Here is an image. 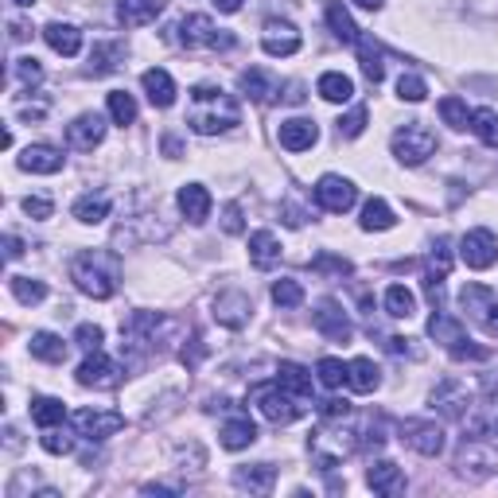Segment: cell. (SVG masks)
Segmentation results:
<instances>
[{
	"mask_svg": "<svg viewBox=\"0 0 498 498\" xmlns=\"http://www.w3.org/2000/svg\"><path fill=\"white\" fill-rule=\"evenodd\" d=\"M347 386L354 389V394H374V389L382 386V370H378L370 359H354L347 366Z\"/></svg>",
	"mask_w": 498,
	"mask_h": 498,
	"instance_id": "obj_31",
	"label": "cell"
},
{
	"mask_svg": "<svg viewBox=\"0 0 498 498\" xmlns=\"http://www.w3.org/2000/svg\"><path fill=\"white\" fill-rule=\"evenodd\" d=\"M386 312L394 319H413L417 316V296H413L405 284H389L386 289Z\"/></svg>",
	"mask_w": 498,
	"mask_h": 498,
	"instance_id": "obj_34",
	"label": "cell"
},
{
	"mask_svg": "<svg viewBox=\"0 0 498 498\" xmlns=\"http://www.w3.org/2000/svg\"><path fill=\"white\" fill-rule=\"evenodd\" d=\"M354 47H359V63H362V75H366V78H370L374 86H378V82L386 78V51H382V43H374L370 35H362V40L354 43Z\"/></svg>",
	"mask_w": 498,
	"mask_h": 498,
	"instance_id": "obj_28",
	"label": "cell"
},
{
	"mask_svg": "<svg viewBox=\"0 0 498 498\" xmlns=\"http://www.w3.org/2000/svg\"><path fill=\"white\" fill-rule=\"evenodd\" d=\"M51 210H55L51 199H35V195L23 199V215H28V218H40L43 222V218H51Z\"/></svg>",
	"mask_w": 498,
	"mask_h": 498,
	"instance_id": "obj_55",
	"label": "cell"
},
{
	"mask_svg": "<svg viewBox=\"0 0 498 498\" xmlns=\"http://www.w3.org/2000/svg\"><path fill=\"white\" fill-rule=\"evenodd\" d=\"M102 137H105L102 113H82V117H75V121L67 125V145L75 152H93L102 145Z\"/></svg>",
	"mask_w": 498,
	"mask_h": 498,
	"instance_id": "obj_14",
	"label": "cell"
},
{
	"mask_svg": "<svg viewBox=\"0 0 498 498\" xmlns=\"http://www.w3.org/2000/svg\"><path fill=\"white\" fill-rule=\"evenodd\" d=\"M312 324H316L319 335H327L331 342H351V335H354L347 312H342L335 300H324V304H319L316 316H312Z\"/></svg>",
	"mask_w": 498,
	"mask_h": 498,
	"instance_id": "obj_13",
	"label": "cell"
},
{
	"mask_svg": "<svg viewBox=\"0 0 498 498\" xmlns=\"http://www.w3.org/2000/svg\"><path fill=\"white\" fill-rule=\"evenodd\" d=\"M257 440V424L245 417V413H238V417H230L227 424H222V448H230V452H242V448H249Z\"/></svg>",
	"mask_w": 498,
	"mask_h": 498,
	"instance_id": "obj_27",
	"label": "cell"
},
{
	"mask_svg": "<svg viewBox=\"0 0 498 498\" xmlns=\"http://www.w3.org/2000/svg\"><path fill=\"white\" fill-rule=\"evenodd\" d=\"M316 374H319V382H324L327 389H339L342 382H347V366H342L339 359H319Z\"/></svg>",
	"mask_w": 498,
	"mask_h": 498,
	"instance_id": "obj_45",
	"label": "cell"
},
{
	"mask_svg": "<svg viewBox=\"0 0 498 498\" xmlns=\"http://www.w3.org/2000/svg\"><path fill=\"white\" fill-rule=\"evenodd\" d=\"M70 424L78 429V436H86V440H110L125 429V417L121 413H102V409H78Z\"/></svg>",
	"mask_w": 498,
	"mask_h": 498,
	"instance_id": "obj_7",
	"label": "cell"
},
{
	"mask_svg": "<svg viewBox=\"0 0 498 498\" xmlns=\"http://www.w3.org/2000/svg\"><path fill=\"white\" fill-rule=\"evenodd\" d=\"M401 440L421 456H440L444 452V429L432 421H405L401 424Z\"/></svg>",
	"mask_w": 498,
	"mask_h": 498,
	"instance_id": "obj_10",
	"label": "cell"
},
{
	"mask_svg": "<svg viewBox=\"0 0 498 498\" xmlns=\"http://www.w3.org/2000/svg\"><path fill=\"white\" fill-rule=\"evenodd\" d=\"M261 47H265V55H272V58H289L300 51V31H296L289 20H265Z\"/></svg>",
	"mask_w": 498,
	"mask_h": 498,
	"instance_id": "obj_12",
	"label": "cell"
},
{
	"mask_svg": "<svg viewBox=\"0 0 498 498\" xmlns=\"http://www.w3.org/2000/svg\"><path fill=\"white\" fill-rule=\"evenodd\" d=\"M67 417V405L55 397H31V421L40 424V429H55V424H63Z\"/></svg>",
	"mask_w": 498,
	"mask_h": 498,
	"instance_id": "obj_35",
	"label": "cell"
},
{
	"mask_svg": "<svg viewBox=\"0 0 498 498\" xmlns=\"http://www.w3.org/2000/svg\"><path fill=\"white\" fill-rule=\"evenodd\" d=\"M471 133H476L487 148H498V113L494 110H476L471 113Z\"/></svg>",
	"mask_w": 498,
	"mask_h": 498,
	"instance_id": "obj_40",
	"label": "cell"
},
{
	"mask_svg": "<svg viewBox=\"0 0 498 498\" xmlns=\"http://www.w3.org/2000/svg\"><path fill=\"white\" fill-rule=\"evenodd\" d=\"M424 93H429L424 78H417V75H401L397 78V98L401 102H424Z\"/></svg>",
	"mask_w": 498,
	"mask_h": 498,
	"instance_id": "obj_47",
	"label": "cell"
},
{
	"mask_svg": "<svg viewBox=\"0 0 498 498\" xmlns=\"http://www.w3.org/2000/svg\"><path fill=\"white\" fill-rule=\"evenodd\" d=\"M459 257L467 261V269H491L498 261V238L491 230H467L464 242H459Z\"/></svg>",
	"mask_w": 498,
	"mask_h": 498,
	"instance_id": "obj_9",
	"label": "cell"
},
{
	"mask_svg": "<svg viewBox=\"0 0 498 498\" xmlns=\"http://www.w3.org/2000/svg\"><path fill=\"white\" fill-rule=\"evenodd\" d=\"M70 280L93 300H110L117 292V261L105 253H78L70 261Z\"/></svg>",
	"mask_w": 498,
	"mask_h": 498,
	"instance_id": "obj_2",
	"label": "cell"
},
{
	"mask_svg": "<svg viewBox=\"0 0 498 498\" xmlns=\"http://www.w3.org/2000/svg\"><path fill=\"white\" fill-rule=\"evenodd\" d=\"M272 304H277V307H300V304H304V289H300V280L280 277L277 284H272Z\"/></svg>",
	"mask_w": 498,
	"mask_h": 498,
	"instance_id": "obj_42",
	"label": "cell"
},
{
	"mask_svg": "<svg viewBox=\"0 0 498 498\" xmlns=\"http://www.w3.org/2000/svg\"><path fill=\"white\" fill-rule=\"evenodd\" d=\"M23 253V245H20V238H16V234H8V238H4V257L8 261H16Z\"/></svg>",
	"mask_w": 498,
	"mask_h": 498,
	"instance_id": "obj_57",
	"label": "cell"
},
{
	"mask_svg": "<svg viewBox=\"0 0 498 498\" xmlns=\"http://www.w3.org/2000/svg\"><path fill=\"white\" fill-rule=\"evenodd\" d=\"M117 382H121V374H117L110 354H102V351H90L86 362L78 366V386H86V389H113Z\"/></svg>",
	"mask_w": 498,
	"mask_h": 498,
	"instance_id": "obj_11",
	"label": "cell"
},
{
	"mask_svg": "<svg viewBox=\"0 0 498 498\" xmlns=\"http://www.w3.org/2000/svg\"><path fill=\"white\" fill-rule=\"evenodd\" d=\"M277 382L289 389V394H296V397L312 394V378H307V370H304V366H296V362H280L277 366Z\"/></svg>",
	"mask_w": 498,
	"mask_h": 498,
	"instance_id": "obj_36",
	"label": "cell"
},
{
	"mask_svg": "<svg viewBox=\"0 0 498 498\" xmlns=\"http://www.w3.org/2000/svg\"><path fill=\"white\" fill-rule=\"evenodd\" d=\"M168 0H117V20L125 23V28H145L164 12Z\"/></svg>",
	"mask_w": 498,
	"mask_h": 498,
	"instance_id": "obj_17",
	"label": "cell"
},
{
	"mask_svg": "<svg viewBox=\"0 0 498 498\" xmlns=\"http://www.w3.org/2000/svg\"><path fill=\"white\" fill-rule=\"evenodd\" d=\"M20 168L35 175H55V172H63V152L51 145H28L20 156Z\"/></svg>",
	"mask_w": 498,
	"mask_h": 498,
	"instance_id": "obj_16",
	"label": "cell"
},
{
	"mask_svg": "<svg viewBox=\"0 0 498 498\" xmlns=\"http://www.w3.org/2000/svg\"><path fill=\"white\" fill-rule=\"evenodd\" d=\"M487 347H476V342H471V339H464V342H459V347H452V359H459V362H464V359H471V362H483V359H487Z\"/></svg>",
	"mask_w": 498,
	"mask_h": 498,
	"instance_id": "obj_54",
	"label": "cell"
},
{
	"mask_svg": "<svg viewBox=\"0 0 498 498\" xmlns=\"http://www.w3.org/2000/svg\"><path fill=\"white\" fill-rule=\"evenodd\" d=\"M316 90H319V98H324V102H335V105L354 98V82L342 75V70H327V75H319Z\"/></svg>",
	"mask_w": 498,
	"mask_h": 498,
	"instance_id": "obj_32",
	"label": "cell"
},
{
	"mask_svg": "<svg viewBox=\"0 0 498 498\" xmlns=\"http://www.w3.org/2000/svg\"><path fill=\"white\" fill-rule=\"evenodd\" d=\"M324 16L331 23V31H335V40H342V43H359L362 40L359 28H354V20H351V12L342 8V0H324Z\"/></svg>",
	"mask_w": 498,
	"mask_h": 498,
	"instance_id": "obj_29",
	"label": "cell"
},
{
	"mask_svg": "<svg viewBox=\"0 0 498 498\" xmlns=\"http://www.w3.org/2000/svg\"><path fill=\"white\" fill-rule=\"evenodd\" d=\"M12 4H20V8H28V4H35V0H12Z\"/></svg>",
	"mask_w": 498,
	"mask_h": 498,
	"instance_id": "obj_61",
	"label": "cell"
},
{
	"mask_svg": "<svg viewBox=\"0 0 498 498\" xmlns=\"http://www.w3.org/2000/svg\"><path fill=\"white\" fill-rule=\"evenodd\" d=\"M366 483H370L374 494L394 498V494L405 491V471H401L397 464H389V459H382V464H374L370 471H366Z\"/></svg>",
	"mask_w": 498,
	"mask_h": 498,
	"instance_id": "obj_19",
	"label": "cell"
},
{
	"mask_svg": "<svg viewBox=\"0 0 498 498\" xmlns=\"http://www.w3.org/2000/svg\"><path fill=\"white\" fill-rule=\"evenodd\" d=\"M43 40H47V47H51L55 55H63V58H75L82 51V31L75 28V23H58V20L47 23Z\"/></svg>",
	"mask_w": 498,
	"mask_h": 498,
	"instance_id": "obj_20",
	"label": "cell"
},
{
	"mask_svg": "<svg viewBox=\"0 0 498 498\" xmlns=\"http://www.w3.org/2000/svg\"><path fill=\"white\" fill-rule=\"evenodd\" d=\"M459 304H464V312L476 319V324L487 327V335H498V296L487 284H467L464 292H459Z\"/></svg>",
	"mask_w": 498,
	"mask_h": 498,
	"instance_id": "obj_6",
	"label": "cell"
},
{
	"mask_svg": "<svg viewBox=\"0 0 498 498\" xmlns=\"http://www.w3.org/2000/svg\"><path fill=\"white\" fill-rule=\"evenodd\" d=\"M436 152V133L429 125L421 121H405L394 133V156L401 164H409V168H417V164H424Z\"/></svg>",
	"mask_w": 498,
	"mask_h": 498,
	"instance_id": "obj_5",
	"label": "cell"
},
{
	"mask_svg": "<svg viewBox=\"0 0 498 498\" xmlns=\"http://www.w3.org/2000/svg\"><path fill=\"white\" fill-rule=\"evenodd\" d=\"M354 4H359V8H366V12H378V8L386 4V0H354Z\"/></svg>",
	"mask_w": 498,
	"mask_h": 498,
	"instance_id": "obj_60",
	"label": "cell"
},
{
	"mask_svg": "<svg viewBox=\"0 0 498 498\" xmlns=\"http://www.w3.org/2000/svg\"><path fill=\"white\" fill-rule=\"evenodd\" d=\"M362 129H366V105H359L354 113H347V117H339V137H362Z\"/></svg>",
	"mask_w": 498,
	"mask_h": 498,
	"instance_id": "obj_48",
	"label": "cell"
},
{
	"mask_svg": "<svg viewBox=\"0 0 498 498\" xmlns=\"http://www.w3.org/2000/svg\"><path fill=\"white\" fill-rule=\"evenodd\" d=\"M105 215H110V195H82L78 203H75V218L86 222V227L102 222Z\"/></svg>",
	"mask_w": 498,
	"mask_h": 498,
	"instance_id": "obj_39",
	"label": "cell"
},
{
	"mask_svg": "<svg viewBox=\"0 0 498 498\" xmlns=\"http://www.w3.org/2000/svg\"><path fill=\"white\" fill-rule=\"evenodd\" d=\"M222 230L227 234H242L245 227H242V207L238 203H230L227 210H222Z\"/></svg>",
	"mask_w": 498,
	"mask_h": 498,
	"instance_id": "obj_56",
	"label": "cell"
},
{
	"mask_svg": "<svg viewBox=\"0 0 498 498\" xmlns=\"http://www.w3.org/2000/svg\"><path fill=\"white\" fill-rule=\"evenodd\" d=\"M121 58H125L121 43H98V47L90 51V70H93V75H113Z\"/></svg>",
	"mask_w": 498,
	"mask_h": 498,
	"instance_id": "obj_37",
	"label": "cell"
},
{
	"mask_svg": "<svg viewBox=\"0 0 498 498\" xmlns=\"http://www.w3.org/2000/svg\"><path fill=\"white\" fill-rule=\"evenodd\" d=\"M354 199H359V191H354V183L342 180V175H324V180L316 183V203L331 210V215H347L354 207Z\"/></svg>",
	"mask_w": 498,
	"mask_h": 498,
	"instance_id": "obj_8",
	"label": "cell"
},
{
	"mask_svg": "<svg viewBox=\"0 0 498 498\" xmlns=\"http://www.w3.org/2000/svg\"><path fill=\"white\" fill-rule=\"evenodd\" d=\"M175 35H180V43L187 51H230L234 47V35L215 28L210 16H183Z\"/></svg>",
	"mask_w": 498,
	"mask_h": 498,
	"instance_id": "obj_4",
	"label": "cell"
},
{
	"mask_svg": "<svg viewBox=\"0 0 498 498\" xmlns=\"http://www.w3.org/2000/svg\"><path fill=\"white\" fill-rule=\"evenodd\" d=\"M394 210H389L386 199H370L362 207V230H394Z\"/></svg>",
	"mask_w": 498,
	"mask_h": 498,
	"instance_id": "obj_38",
	"label": "cell"
},
{
	"mask_svg": "<svg viewBox=\"0 0 498 498\" xmlns=\"http://www.w3.org/2000/svg\"><path fill=\"white\" fill-rule=\"evenodd\" d=\"M351 413V401H339V397H327L324 405H319V417L324 421H342Z\"/></svg>",
	"mask_w": 498,
	"mask_h": 498,
	"instance_id": "obj_53",
	"label": "cell"
},
{
	"mask_svg": "<svg viewBox=\"0 0 498 498\" xmlns=\"http://www.w3.org/2000/svg\"><path fill=\"white\" fill-rule=\"evenodd\" d=\"M180 210L187 215V222H195V227H203L210 218V191L199 183H187L180 187Z\"/></svg>",
	"mask_w": 498,
	"mask_h": 498,
	"instance_id": "obj_23",
	"label": "cell"
},
{
	"mask_svg": "<svg viewBox=\"0 0 498 498\" xmlns=\"http://www.w3.org/2000/svg\"><path fill=\"white\" fill-rule=\"evenodd\" d=\"M242 121V110L234 102V93L218 90V86H195L191 90V113H187V125L203 137H215V133H227Z\"/></svg>",
	"mask_w": 498,
	"mask_h": 498,
	"instance_id": "obj_1",
	"label": "cell"
},
{
	"mask_svg": "<svg viewBox=\"0 0 498 498\" xmlns=\"http://www.w3.org/2000/svg\"><path fill=\"white\" fill-rule=\"evenodd\" d=\"M429 335H432L436 342H444L448 351H452V347H459V342L467 339V331H464V324H459V319L448 316L444 307H436L432 319H429Z\"/></svg>",
	"mask_w": 498,
	"mask_h": 498,
	"instance_id": "obj_25",
	"label": "cell"
},
{
	"mask_svg": "<svg viewBox=\"0 0 498 498\" xmlns=\"http://www.w3.org/2000/svg\"><path fill=\"white\" fill-rule=\"evenodd\" d=\"M16 75H20L23 86H40V82H43L40 58H16Z\"/></svg>",
	"mask_w": 498,
	"mask_h": 498,
	"instance_id": "obj_50",
	"label": "cell"
},
{
	"mask_svg": "<svg viewBox=\"0 0 498 498\" xmlns=\"http://www.w3.org/2000/svg\"><path fill=\"white\" fill-rule=\"evenodd\" d=\"M440 117H444V125H452V129H467L471 125V113H467V105L459 98H444L440 102Z\"/></svg>",
	"mask_w": 498,
	"mask_h": 498,
	"instance_id": "obj_46",
	"label": "cell"
},
{
	"mask_svg": "<svg viewBox=\"0 0 498 498\" xmlns=\"http://www.w3.org/2000/svg\"><path fill=\"white\" fill-rule=\"evenodd\" d=\"M467 389L459 386V382H440L436 386V394H432V409H440L444 417H464L467 413Z\"/></svg>",
	"mask_w": 498,
	"mask_h": 498,
	"instance_id": "obj_24",
	"label": "cell"
},
{
	"mask_svg": "<svg viewBox=\"0 0 498 498\" xmlns=\"http://www.w3.org/2000/svg\"><path fill=\"white\" fill-rule=\"evenodd\" d=\"M249 261H253L257 269H272L280 261V242L272 230H257L249 234Z\"/></svg>",
	"mask_w": 498,
	"mask_h": 498,
	"instance_id": "obj_26",
	"label": "cell"
},
{
	"mask_svg": "<svg viewBox=\"0 0 498 498\" xmlns=\"http://www.w3.org/2000/svg\"><path fill=\"white\" fill-rule=\"evenodd\" d=\"M40 444H43L51 456H67L70 448H75V440H70L67 432H55V429H43V440H40Z\"/></svg>",
	"mask_w": 498,
	"mask_h": 498,
	"instance_id": "obj_52",
	"label": "cell"
},
{
	"mask_svg": "<svg viewBox=\"0 0 498 498\" xmlns=\"http://www.w3.org/2000/svg\"><path fill=\"white\" fill-rule=\"evenodd\" d=\"M102 339H105V331L102 327H93V324H82L78 331H75V342H78V347L82 351H102Z\"/></svg>",
	"mask_w": 498,
	"mask_h": 498,
	"instance_id": "obj_49",
	"label": "cell"
},
{
	"mask_svg": "<svg viewBox=\"0 0 498 498\" xmlns=\"http://www.w3.org/2000/svg\"><path fill=\"white\" fill-rule=\"evenodd\" d=\"M28 351L40 362H51V366H58V362L67 359V342L58 339V335H51V331H35V335L28 339Z\"/></svg>",
	"mask_w": 498,
	"mask_h": 498,
	"instance_id": "obj_33",
	"label": "cell"
},
{
	"mask_svg": "<svg viewBox=\"0 0 498 498\" xmlns=\"http://www.w3.org/2000/svg\"><path fill=\"white\" fill-rule=\"evenodd\" d=\"M215 8H218V12H238L242 0H215Z\"/></svg>",
	"mask_w": 498,
	"mask_h": 498,
	"instance_id": "obj_59",
	"label": "cell"
},
{
	"mask_svg": "<svg viewBox=\"0 0 498 498\" xmlns=\"http://www.w3.org/2000/svg\"><path fill=\"white\" fill-rule=\"evenodd\" d=\"M234 487L249 491V494H269L272 487H277V467H272V464L238 467V471H234Z\"/></svg>",
	"mask_w": 498,
	"mask_h": 498,
	"instance_id": "obj_18",
	"label": "cell"
},
{
	"mask_svg": "<svg viewBox=\"0 0 498 498\" xmlns=\"http://www.w3.org/2000/svg\"><path fill=\"white\" fill-rule=\"evenodd\" d=\"M8 289L20 304H40L47 300V284L43 280H31V277H8Z\"/></svg>",
	"mask_w": 498,
	"mask_h": 498,
	"instance_id": "obj_41",
	"label": "cell"
},
{
	"mask_svg": "<svg viewBox=\"0 0 498 498\" xmlns=\"http://www.w3.org/2000/svg\"><path fill=\"white\" fill-rule=\"evenodd\" d=\"M249 312H253V300L242 292V289H230V292H218L215 300V319L222 327H245L249 324Z\"/></svg>",
	"mask_w": 498,
	"mask_h": 498,
	"instance_id": "obj_15",
	"label": "cell"
},
{
	"mask_svg": "<svg viewBox=\"0 0 498 498\" xmlns=\"http://www.w3.org/2000/svg\"><path fill=\"white\" fill-rule=\"evenodd\" d=\"M164 152H168V156H180V152H183V145H180V137H164Z\"/></svg>",
	"mask_w": 498,
	"mask_h": 498,
	"instance_id": "obj_58",
	"label": "cell"
},
{
	"mask_svg": "<svg viewBox=\"0 0 498 498\" xmlns=\"http://www.w3.org/2000/svg\"><path fill=\"white\" fill-rule=\"evenodd\" d=\"M312 269H316V272H335V277H351V261L331 257V253H319V257L312 261Z\"/></svg>",
	"mask_w": 498,
	"mask_h": 498,
	"instance_id": "obj_51",
	"label": "cell"
},
{
	"mask_svg": "<svg viewBox=\"0 0 498 498\" xmlns=\"http://www.w3.org/2000/svg\"><path fill=\"white\" fill-rule=\"evenodd\" d=\"M452 272V249H448V238H436V245L429 249V277H448Z\"/></svg>",
	"mask_w": 498,
	"mask_h": 498,
	"instance_id": "obj_44",
	"label": "cell"
},
{
	"mask_svg": "<svg viewBox=\"0 0 498 498\" xmlns=\"http://www.w3.org/2000/svg\"><path fill=\"white\" fill-rule=\"evenodd\" d=\"M242 90H245V93H249V98H253V102H261V105H265V102H272V98H277L280 82L272 78L269 70L253 67V70H245V75H242Z\"/></svg>",
	"mask_w": 498,
	"mask_h": 498,
	"instance_id": "obj_30",
	"label": "cell"
},
{
	"mask_svg": "<svg viewBox=\"0 0 498 498\" xmlns=\"http://www.w3.org/2000/svg\"><path fill=\"white\" fill-rule=\"evenodd\" d=\"M316 125L312 121H304V117H292V121H280V148H289V152H304V148H312L316 145Z\"/></svg>",
	"mask_w": 498,
	"mask_h": 498,
	"instance_id": "obj_22",
	"label": "cell"
},
{
	"mask_svg": "<svg viewBox=\"0 0 498 498\" xmlns=\"http://www.w3.org/2000/svg\"><path fill=\"white\" fill-rule=\"evenodd\" d=\"M110 117H113L117 125H133V121H137V102H133V93L113 90V93H110Z\"/></svg>",
	"mask_w": 498,
	"mask_h": 498,
	"instance_id": "obj_43",
	"label": "cell"
},
{
	"mask_svg": "<svg viewBox=\"0 0 498 498\" xmlns=\"http://www.w3.org/2000/svg\"><path fill=\"white\" fill-rule=\"evenodd\" d=\"M253 401L261 409V417L272 421V424H292L296 417H304V397L289 394L280 382H265V386H253Z\"/></svg>",
	"mask_w": 498,
	"mask_h": 498,
	"instance_id": "obj_3",
	"label": "cell"
},
{
	"mask_svg": "<svg viewBox=\"0 0 498 498\" xmlns=\"http://www.w3.org/2000/svg\"><path fill=\"white\" fill-rule=\"evenodd\" d=\"M140 86H145L148 93V102L156 105V110H168V105H175V82L168 70H160V67H152L140 75Z\"/></svg>",
	"mask_w": 498,
	"mask_h": 498,
	"instance_id": "obj_21",
	"label": "cell"
}]
</instances>
